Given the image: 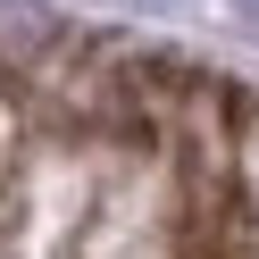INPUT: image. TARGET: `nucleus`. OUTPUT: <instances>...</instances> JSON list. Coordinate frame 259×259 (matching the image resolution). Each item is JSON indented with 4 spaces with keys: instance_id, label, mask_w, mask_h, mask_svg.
Segmentation results:
<instances>
[{
    "instance_id": "nucleus-1",
    "label": "nucleus",
    "mask_w": 259,
    "mask_h": 259,
    "mask_svg": "<svg viewBox=\"0 0 259 259\" xmlns=\"http://www.w3.org/2000/svg\"><path fill=\"white\" fill-rule=\"evenodd\" d=\"M234 9H242V17H259V0H234Z\"/></svg>"
}]
</instances>
